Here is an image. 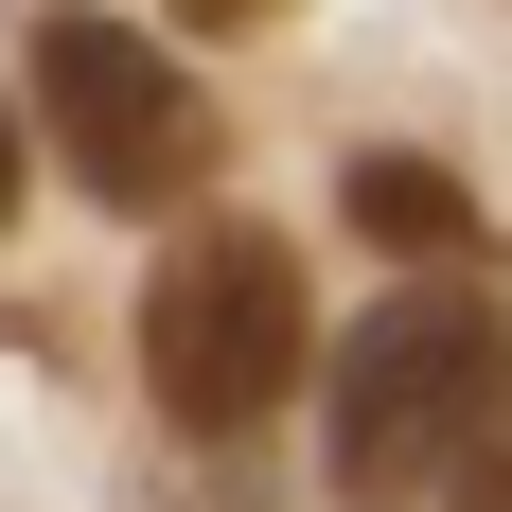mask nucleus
<instances>
[{
	"mask_svg": "<svg viewBox=\"0 0 512 512\" xmlns=\"http://www.w3.org/2000/svg\"><path fill=\"white\" fill-rule=\"evenodd\" d=\"M0 212H18V106H0Z\"/></svg>",
	"mask_w": 512,
	"mask_h": 512,
	"instance_id": "423d86ee",
	"label": "nucleus"
},
{
	"mask_svg": "<svg viewBox=\"0 0 512 512\" xmlns=\"http://www.w3.org/2000/svg\"><path fill=\"white\" fill-rule=\"evenodd\" d=\"M336 195H354V230H371L389 265H424V283H477V265H495V212H477L442 159H407V142H371Z\"/></svg>",
	"mask_w": 512,
	"mask_h": 512,
	"instance_id": "20e7f679",
	"label": "nucleus"
},
{
	"mask_svg": "<svg viewBox=\"0 0 512 512\" xmlns=\"http://www.w3.org/2000/svg\"><path fill=\"white\" fill-rule=\"evenodd\" d=\"M36 124L106 212H177L212 177V89L142 18H36Z\"/></svg>",
	"mask_w": 512,
	"mask_h": 512,
	"instance_id": "7ed1b4c3",
	"label": "nucleus"
},
{
	"mask_svg": "<svg viewBox=\"0 0 512 512\" xmlns=\"http://www.w3.org/2000/svg\"><path fill=\"white\" fill-rule=\"evenodd\" d=\"M142 389H159L177 442H248V424L301 389V248L248 230V212L177 230L159 283H142Z\"/></svg>",
	"mask_w": 512,
	"mask_h": 512,
	"instance_id": "f03ea898",
	"label": "nucleus"
},
{
	"mask_svg": "<svg viewBox=\"0 0 512 512\" xmlns=\"http://www.w3.org/2000/svg\"><path fill=\"white\" fill-rule=\"evenodd\" d=\"M460 512H512V442H495V460H477V477H460Z\"/></svg>",
	"mask_w": 512,
	"mask_h": 512,
	"instance_id": "39448f33",
	"label": "nucleus"
},
{
	"mask_svg": "<svg viewBox=\"0 0 512 512\" xmlns=\"http://www.w3.org/2000/svg\"><path fill=\"white\" fill-rule=\"evenodd\" d=\"M512 442V301L495 283H407L354 318L336 354V495L354 512H424Z\"/></svg>",
	"mask_w": 512,
	"mask_h": 512,
	"instance_id": "f257e3e1",
	"label": "nucleus"
}]
</instances>
